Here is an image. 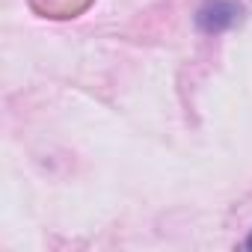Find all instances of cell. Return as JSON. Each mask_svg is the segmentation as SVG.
Listing matches in <instances>:
<instances>
[{
    "label": "cell",
    "instance_id": "6da1fadb",
    "mask_svg": "<svg viewBox=\"0 0 252 252\" xmlns=\"http://www.w3.org/2000/svg\"><path fill=\"white\" fill-rule=\"evenodd\" d=\"M240 15V6L234 0H208V3L196 12V24L205 33H220L225 27H231Z\"/></svg>",
    "mask_w": 252,
    "mask_h": 252
},
{
    "label": "cell",
    "instance_id": "7a4b0ae2",
    "mask_svg": "<svg viewBox=\"0 0 252 252\" xmlns=\"http://www.w3.org/2000/svg\"><path fill=\"white\" fill-rule=\"evenodd\" d=\"M246 249H252V234H249V237H246Z\"/></svg>",
    "mask_w": 252,
    "mask_h": 252
}]
</instances>
